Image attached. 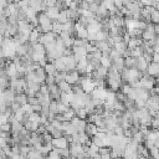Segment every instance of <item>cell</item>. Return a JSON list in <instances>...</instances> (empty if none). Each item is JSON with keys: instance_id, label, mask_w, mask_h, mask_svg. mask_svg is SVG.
Returning <instances> with one entry per match:
<instances>
[{"instance_id": "20", "label": "cell", "mask_w": 159, "mask_h": 159, "mask_svg": "<svg viewBox=\"0 0 159 159\" xmlns=\"http://www.w3.org/2000/svg\"><path fill=\"white\" fill-rule=\"evenodd\" d=\"M94 1H96V2H98V4H101V2L103 1V0H94Z\"/></svg>"}, {"instance_id": "16", "label": "cell", "mask_w": 159, "mask_h": 159, "mask_svg": "<svg viewBox=\"0 0 159 159\" xmlns=\"http://www.w3.org/2000/svg\"><path fill=\"white\" fill-rule=\"evenodd\" d=\"M45 4L47 7H51V6H56L57 4V0H45Z\"/></svg>"}, {"instance_id": "13", "label": "cell", "mask_w": 159, "mask_h": 159, "mask_svg": "<svg viewBox=\"0 0 159 159\" xmlns=\"http://www.w3.org/2000/svg\"><path fill=\"white\" fill-rule=\"evenodd\" d=\"M45 83H46L47 86L56 83V81H55V75H47V76H46V80H45Z\"/></svg>"}, {"instance_id": "11", "label": "cell", "mask_w": 159, "mask_h": 159, "mask_svg": "<svg viewBox=\"0 0 159 159\" xmlns=\"http://www.w3.org/2000/svg\"><path fill=\"white\" fill-rule=\"evenodd\" d=\"M15 101H16L20 106H22V104L27 103V94H26V93H19V94H16Z\"/></svg>"}, {"instance_id": "14", "label": "cell", "mask_w": 159, "mask_h": 159, "mask_svg": "<svg viewBox=\"0 0 159 159\" xmlns=\"http://www.w3.org/2000/svg\"><path fill=\"white\" fill-rule=\"evenodd\" d=\"M21 107H22V109L25 111V113H26V114H30V113H32V112H34L32 106H31L30 103H25V104H22Z\"/></svg>"}, {"instance_id": "21", "label": "cell", "mask_w": 159, "mask_h": 159, "mask_svg": "<svg viewBox=\"0 0 159 159\" xmlns=\"http://www.w3.org/2000/svg\"><path fill=\"white\" fill-rule=\"evenodd\" d=\"M86 1H88V2H92V1H94V0H86Z\"/></svg>"}, {"instance_id": "15", "label": "cell", "mask_w": 159, "mask_h": 159, "mask_svg": "<svg viewBox=\"0 0 159 159\" xmlns=\"http://www.w3.org/2000/svg\"><path fill=\"white\" fill-rule=\"evenodd\" d=\"M0 130H4V132H11V124L7 122V123H4V124H0Z\"/></svg>"}, {"instance_id": "10", "label": "cell", "mask_w": 159, "mask_h": 159, "mask_svg": "<svg viewBox=\"0 0 159 159\" xmlns=\"http://www.w3.org/2000/svg\"><path fill=\"white\" fill-rule=\"evenodd\" d=\"M45 71H46L47 75H55L57 72V68L55 67L53 62H47L46 66H45Z\"/></svg>"}, {"instance_id": "2", "label": "cell", "mask_w": 159, "mask_h": 159, "mask_svg": "<svg viewBox=\"0 0 159 159\" xmlns=\"http://www.w3.org/2000/svg\"><path fill=\"white\" fill-rule=\"evenodd\" d=\"M71 123L76 127L77 132H84V128H86V124H87L86 119H82V118L75 116V117L71 119Z\"/></svg>"}, {"instance_id": "9", "label": "cell", "mask_w": 159, "mask_h": 159, "mask_svg": "<svg viewBox=\"0 0 159 159\" xmlns=\"http://www.w3.org/2000/svg\"><path fill=\"white\" fill-rule=\"evenodd\" d=\"M135 61H137V58L135 57H133V56H125L124 57V66L127 67V68H132V67H135Z\"/></svg>"}, {"instance_id": "19", "label": "cell", "mask_w": 159, "mask_h": 159, "mask_svg": "<svg viewBox=\"0 0 159 159\" xmlns=\"http://www.w3.org/2000/svg\"><path fill=\"white\" fill-rule=\"evenodd\" d=\"M152 61L159 62V53H158V52H154V53H153V60H152Z\"/></svg>"}, {"instance_id": "12", "label": "cell", "mask_w": 159, "mask_h": 159, "mask_svg": "<svg viewBox=\"0 0 159 159\" xmlns=\"http://www.w3.org/2000/svg\"><path fill=\"white\" fill-rule=\"evenodd\" d=\"M57 21H58V22H61V24H65V22L70 21V17L67 16V12H66V10H61V11H60V14H58V17H57Z\"/></svg>"}, {"instance_id": "7", "label": "cell", "mask_w": 159, "mask_h": 159, "mask_svg": "<svg viewBox=\"0 0 159 159\" xmlns=\"http://www.w3.org/2000/svg\"><path fill=\"white\" fill-rule=\"evenodd\" d=\"M57 86H58V88H60L62 92H72V84L68 83L66 80H63V81H61L60 83H57Z\"/></svg>"}, {"instance_id": "1", "label": "cell", "mask_w": 159, "mask_h": 159, "mask_svg": "<svg viewBox=\"0 0 159 159\" xmlns=\"http://www.w3.org/2000/svg\"><path fill=\"white\" fill-rule=\"evenodd\" d=\"M70 143L66 138V135L58 137V138H52V147L55 148H68Z\"/></svg>"}, {"instance_id": "5", "label": "cell", "mask_w": 159, "mask_h": 159, "mask_svg": "<svg viewBox=\"0 0 159 159\" xmlns=\"http://www.w3.org/2000/svg\"><path fill=\"white\" fill-rule=\"evenodd\" d=\"M148 65H149V62L143 57V56H140V57H137V61H135V68L137 70H139V71H145L147 70V67H148Z\"/></svg>"}, {"instance_id": "17", "label": "cell", "mask_w": 159, "mask_h": 159, "mask_svg": "<svg viewBox=\"0 0 159 159\" xmlns=\"http://www.w3.org/2000/svg\"><path fill=\"white\" fill-rule=\"evenodd\" d=\"M41 104L39 103V104H35V106H32V109H34V112H37V113H40L41 112Z\"/></svg>"}, {"instance_id": "6", "label": "cell", "mask_w": 159, "mask_h": 159, "mask_svg": "<svg viewBox=\"0 0 159 159\" xmlns=\"http://www.w3.org/2000/svg\"><path fill=\"white\" fill-rule=\"evenodd\" d=\"M112 66H113V67H116V68L120 72V71L125 67V66H124V57H122V56H120V57H118V58L112 60Z\"/></svg>"}, {"instance_id": "8", "label": "cell", "mask_w": 159, "mask_h": 159, "mask_svg": "<svg viewBox=\"0 0 159 159\" xmlns=\"http://www.w3.org/2000/svg\"><path fill=\"white\" fill-rule=\"evenodd\" d=\"M150 21L153 22V24H159V10L157 9V7H152V10H150Z\"/></svg>"}, {"instance_id": "4", "label": "cell", "mask_w": 159, "mask_h": 159, "mask_svg": "<svg viewBox=\"0 0 159 159\" xmlns=\"http://www.w3.org/2000/svg\"><path fill=\"white\" fill-rule=\"evenodd\" d=\"M84 132L92 138L93 135H96L97 133H98V127L93 123V122H87V124H86V128H84Z\"/></svg>"}, {"instance_id": "3", "label": "cell", "mask_w": 159, "mask_h": 159, "mask_svg": "<svg viewBox=\"0 0 159 159\" xmlns=\"http://www.w3.org/2000/svg\"><path fill=\"white\" fill-rule=\"evenodd\" d=\"M52 21H56L57 17H58V14H60V9L57 6H51V7H47L45 11H43Z\"/></svg>"}, {"instance_id": "18", "label": "cell", "mask_w": 159, "mask_h": 159, "mask_svg": "<svg viewBox=\"0 0 159 159\" xmlns=\"http://www.w3.org/2000/svg\"><path fill=\"white\" fill-rule=\"evenodd\" d=\"M139 1L142 2L143 6H149V5H152V0H139Z\"/></svg>"}]
</instances>
